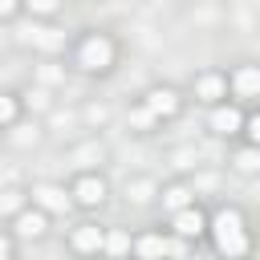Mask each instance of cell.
I'll use <instances>...</instances> for the list:
<instances>
[{"label": "cell", "instance_id": "cell-12", "mask_svg": "<svg viewBox=\"0 0 260 260\" xmlns=\"http://www.w3.org/2000/svg\"><path fill=\"white\" fill-rule=\"evenodd\" d=\"M16 228H20V236H41V232H45V215H37V211H24V215L16 219Z\"/></svg>", "mask_w": 260, "mask_h": 260}, {"label": "cell", "instance_id": "cell-7", "mask_svg": "<svg viewBox=\"0 0 260 260\" xmlns=\"http://www.w3.org/2000/svg\"><path fill=\"white\" fill-rule=\"evenodd\" d=\"M232 85H236V93H240V98H256V93H260V69H256V65L240 69Z\"/></svg>", "mask_w": 260, "mask_h": 260}, {"label": "cell", "instance_id": "cell-19", "mask_svg": "<svg viewBox=\"0 0 260 260\" xmlns=\"http://www.w3.org/2000/svg\"><path fill=\"white\" fill-rule=\"evenodd\" d=\"M57 4H61V0H28V8H32V12H53Z\"/></svg>", "mask_w": 260, "mask_h": 260}, {"label": "cell", "instance_id": "cell-3", "mask_svg": "<svg viewBox=\"0 0 260 260\" xmlns=\"http://www.w3.org/2000/svg\"><path fill=\"white\" fill-rule=\"evenodd\" d=\"M211 130H215V134H236V130H240V110L219 106V110L211 114Z\"/></svg>", "mask_w": 260, "mask_h": 260}, {"label": "cell", "instance_id": "cell-17", "mask_svg": "<svg viewBox=\"0 0 260 260\" xmlns=\"http://www.w3.org/2000/svg\"><path fill=\"white\" fill-rule=\"evenodd\" d=\"M130 118H134V126H142V130H146V126L154 122V110H150V106H142V110H134Z\"/></svg>", "mask_w": 260, "mask_h": 260}, {"label": "cell", "instance_id": "cell-11", "mask_svg": "<svg viewBox=\"0 0 260 260\" xmlns=\"http://www.w3.org/2000/svg\"><path fill=\"white\" fill-rule=\"evenodd\" d=\"M24 32H28V41L41 45V49H61V41H65L57 28H24Z\"/></svg>", "mask_w": 260, "mask_h": 260}, {"label": "cell", "instance_id": "cell-15", "mask_svg": "<svg viewBox=\"0 0 260 260\" xmlns=\"http://www.w3.org/2000/svg\"><path fill=\"white\" fill-rule=\"evenodd\" d=\"M219 93H223V77H215V73L199 77V98H219Z\"/></svg>", "mask_w": 260, "mask_h": 260}, {"label": "cell", "instance_id": "cell-2", "mask_svg": "<svg viewBox=\"0 0 260 260\" xmlns=\"http://www.w3.org/2000/svg\"><path fill=\"white\" fill-rule=\"evenodd\" d=\"M110 57H114V49H110L106 37H89V41L81 45V65H85V69H106Z\"/></svg>", "mask_w": 260, "mask_h": 260}, {"label": "cell", "instance_id": "cell-20", "mask_svg": "<svg viewBox=\"0 0 260 260\" xmlns=\"http://www.w3.org/2000/svg\"><path fill=\"white\" fill-rule=\"evenodd\" d=\"M248 134H252V138H256V146H260V114L248 122Z\"/></svg>", "mask_w": 260, "mask_h": 260}, {"label": "cell", "instance_id": "cell-6", "mask_svg": "<svg viewBox=\"0 0 260 260\" xmlns=\"http://www.w3.org/2000/svg\"><path fill=\"white\" fill-rule=\"evenodd\" d=\"M73 248H77V252H93V248H106V236H102L93 223H85V228H77V232H73Z\"/></svg>", "mask_w": 260, "mask_h": 260}, {"label": "cell", "instance_id": "cell-18", "mask_svg": "<svg viewBox=\"0 0 260 260\" xmlns=\"http://www.w3.org/2000/svg\"><path fill=\"white\" fill-rule=\"evenodd\" d=\"M12 114H16V102H12V98H0V126L12 122Z\"/></svg>", "mask_w": 260, "mask_h": 260}, {"label": "cell", "instance_id": "cell-13", "mask_svg": "<svg viewBox=\"0 0 260 260\" xmlns=\"http://www.w3.org/2000/svg\"><path fill=\"white\" fill-rule=\"evenodd\" d=\"M187 199H191V191H187V187H167V195H162V203H167L171 211H183V207H187Z\"/></svg>", "mask_w": 260, "mask_h": 260}, {"label": "cell", "instance_id": "cell-10", "mask_svg": "<svg viewBox=\"0 0 260 260\" xmlns=\"http://www.w3.org/2000/svg\"><path fill=\"white\" fill-rule=\"evenodd\" d=\"M134 252H138V260H158V256H167V240H158V236H142V240L134 244Z\"/></svg>", "mask_w": 260, "mask_h": 260}, {"label": "cell", "instance_id": "cell-23", "mask_svg": "<svg viewBox=\"0 0 260 260\" xmlns=\"http://www.w3.org/2000/svg\"><path fill=\"white\" fill-rule=\"evenodd\" d=\"M0 260H8V256H0Z\"/></svg>", "mask_w": 260, "mask_h": 260}, {"label": "cell", "instance_id": "cell-21", "mask_svg": "<svg viewBox=\"0 0 260 260\" xmlns=\"http://www.w3.org/2000/svg\"><path fill=\"white\" fill-rule=\"evenodd\" d=\"M12 4H16V0H0V16H8V12H12Z\"/></svg>", "mask_w": 260, "mask_h": 260}, {"label": "cell", "instance_id": "cell-16", "mask_svg": "<svg viewBox=\"0 0 260 260\" xmlns=\"http://www.w3.org/2000/svg\"><path fill=\"white\" fill-rule=\"evenodd\" d=\"M236 167H240V171H260V150H256V146H252V150H240V154H236Z\"/></svg>", "mask_w": 260, "mask_h": 260}, {"label": "cell", "instance_id": "cell-14", "mask_svg": "<svg viewBox=\"0 0 260 260\" xmlns=\"http://www.w3.org/2000/svg\"><path fill=\"white\" fill-rule=\"evenodd\" d=\"M106 252H110V256H126V252H130V236H126V232H110V236H106Z\"/></svg>", "mask_w": 260, "mask_h": 260}, {"label": "cell", "instance_id": "cell-1", "mask_svg": "<svg viewBox=\"0 0 260 260\" xmlns=\"http://www.w3.org/2000/svg\"><path fill=\"white\" fill-rule=\"evenodd\" d=\"M211 232H215V248L223 252V256H244L248 252V236H244V219L236 215V211H219L215 215V223H211Z\"/></svg>", "mask_w": 260, "mask_h": 260}, {"label": "cell", "instance_id": "cell-8", "mask_svg": "<svg viewBox=\"0 0 260 260\" xmlns=\"http://www.w3.org/2000/svg\"><path fill=\"white\" fill-rule=\"evenodd\" d=\"M146 106L154 110V118H158V114L167 118V114H175V110H179V98H175L171 89H154V93L146 98Z\"/></svg>", "mask_w": 260, "mask_h": 260}, {"label": "cell", "instance_id": "cell-22", "mask_svg": "<svg viewBox=\"0 0 260 260\" xmlns=\"http://www.w3.org/2000/svg\"><path fill=\"white\" fill-rule=\"evenodd\" d=\"M0 256H8V240L4 236H0Z\"/></svg>", "mask_w": 260, "mask_h": 260}, {"label": "cell", "instance_id": "cell-5", "mask_svg": "<svg viewBox=\"0 0 260 260\" xmlns=\"http://www.w3.org/2000/svg\"><path fill=\"white\" fill-rule=\"evenodd\" d=\"M175 228H179V236H199V232H203V215H199V207H183V211H175Z\"/></svg>", "mask_w": 260, "mask_h": 260}, {"label": "cell", "instance_id": "cell-4", "mask_svg": "<svg viewBox=\"0 0 260 260\" xmlns=\"http://www.w3.org/2000/svg\"><path fill=\"white\" fill-rule=\"evenodd\" d=\"M73 195H77L81 203H102V199H106V183H102V179H93V175H85V179L73 187Z\"/></svg>", "mask_w": 260, "mask_h": 260}, {"label": "cell", "instance_id": "cell-9", "mask_svg": "<svg viewBox=\"0 0 260 260\" xmlns=\"http://www.w3.org/2000/svg\"><path fill=\"white\" fill-rule=\"evenodd\" d=\"M32 195H37V203H41V207H49V211H65V207H69L65 191H57V187H37Z\"/></svg>", "mask_w": 260, "mask_h": 260}]
</instances>
